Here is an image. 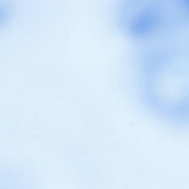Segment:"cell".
<instances>
[{"label":"cell","instance_id":"6da1fadb","mask_svg":"<svg viewBox=\"0 0 189 189\" xmlns=\"http://www.w3.org/2000/svg\"><path fill=\"white\" fill-rule=\"evenodd\" d=\"M188 3H189V1H188Z\"/></svg>","mask_w":189,"mask_h":189}]
</instances>
